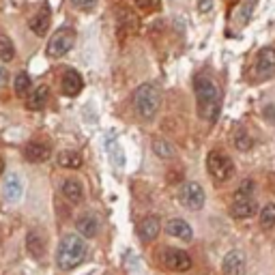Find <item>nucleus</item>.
Segmentation results:
<instances>
[{
  "mask_svg": "<svg viewBox=\"0 0 275 275\" xmlns=\"http://www.w3.org/2000/svg\"><path fill=\"white\" fill-rule=\"evenodd\" d=\"M194 91H196V101H198L200 119L215 121L222 105V91L217 86V82L211 80L209 75H198L194 82Z\"/></svg>",
  "mask_w": 275,
  "mask_h": 275,
  "instance_id": "obj_1",
  "label": "nucleus"
},
{
  "mask_svg": "<svg viewBox=\"0 0 275 275\" xmlns=\"http://www.w3.org/2000/svg\"><path fill=\"white\" fill-rule=\"evenodd\" d=\"M84 258H86V241L82 234H67L63 237L56 251V262L63 271H71L77 265H82Z\"/></svg>",
  "mask_w": 275,
  "mask_h": 275,
  "instance_id": "obj_2",
  "label": "nucleus"
},
{
  "mask_svg": "<svg viewBox=\"0 0 275 275\" xmlns=\"http://www.w3.org/2000/svg\"><path fill=\"white\" fill-rule=\"evenodd\" d=\"M133 105H136V112L142 121H153L161 108L159 86L153 82H147V84H142V86H138L136 95H133Z\"/></svg>",
  "mask_w": 275,
  "mask_h": 275,
  "instance_id": "obj_3",
  "label": "nucleus"
},
{
  "mask_svg": "<svg viewBox=\"0 0 275 275\" xmlns=\"http://www.w3.org/2000/svg\"><path fill=\"white\" fill-rule=\"evenodd\" d=\"M206 170H209V175L213 176V181L224 183L232 176L234 164L226 153H222V150H211L209 157H206Z\"/></svg>",
  "mask_w": 275,
  "mask_h": 275,
  "instance_id": "obj_4",
  "label": "nucleus"
},
{
  "mask_svg": "<svg viewBox=\"0 0 275 275\" xmlns=\"http://www.w3.org/2000/svg\"><path fill=\"white\" fill-rule=\"evenodd\" d=\"M75 46V30L74 28H58L48 43V54L52 58H60Z\"/></svg>",
  "mask_w": 275,
  "mask_h": 275,
  "instance_id": "obj_5",
  "label": "nucleus"
},
{
  "mask_svg": "<svg viewBox=\"0 0 275 275\" xmlns=\"http://www.w3.org/2000/svg\"><path fill=\"white\" fill-rule=\"evenodd\" d=\"M178 200H181V204L185 206V209L189 211H200L202 206H204V189L200 187L198 183H185L181 189H178Z\"/></svg>",
  "mask_w": 275,
  "mask_h": 275,
  "instance_id": "obj_6",
  "label": "nucleus"
},
{
  "mask_svg": "<svg viewBox=\"0 0 275 275\" xmlns=\"http://www.w3.org/2000/svg\"><path fill=\"white\" fill-rule=\"evenodd\" d=\"M275 75V48H262L254 60V80H269Z\"/></svg>",
  "mask_w": 275,
  "mask_h": 275,
  "instance_id": "obj_7",
  "label": "nucleus"
},
{
  "mask_svg": "<svg viewBox=\"0 0 275 275\" xmlns=\"http://www.w3.org/2000/svg\"><path fill=\"white\" fill-rule=\"evenodd\" d=\"M161 262H164L166 269L178 271V273L192 269V258H189V254L183 250H176V248H166L161 251Z\"/></svg>",
  "mask_w": 275,
  "mask_h": 275,
  "instance_id": "obj_8",
  "label": "nucleus"
},
{
  "mask_svg": "<svg viewBox=\"0 0 275 275\" xmlns=\"http://www.w3.org/2000/svg\"><path fill=\"white\" fill-rule=\"evenodd\" d=\"M245 269H248V260H245V254L241 250H232L224 256V275H245Z\"/></svg>",
  "mask_w": 275,
  "mask_h": 275,
  "instance_id": "obj_9",
  "label": "nucleus"
},
{
  "mask_svg": "<svg viewBox=\"0 0 275 275\" xmlns=\"http://www.w3.org/2000/svg\"><path fill=\"white\" fill-rule=\"evenodd\" d=\"M2 196H4L7 202H11V204H15V202L22 200V196H24V183H22L20 175H7L4 176Z\"/></svg>",
  "mask_w": 275,
  "mask_h": 275,
  "instance_id": "obj_10",
  "label": "nucleus"
},
{
  "mask_svg": "<svg viewBox=\"0 0 275 275\" xmlns=\"http://www.w3.org/2000/svg\"><path fill=\"white\" fill-rule=\"evenodd\" d=\"M105 153H108V159L114 170H119V172L125 170V150H123L121 142L114 136L105 138Z\"/></svg>",
  "mask_w": 275,
  "mask_h": 275,
  "instance_id": "obj_11",
  "label": "nucleus"
},
{
  "mask_svg": "<svg viewBox=\"0 0 275 275\" xmlns=\"http://www.w3.org/2000/svg\"><path fill=\"white\" fill-rule=\"evenodd\" d=\"M161 230V222L157 215H147L142 222H140L138 226V237L144 241V243H150V241L157 239V234H159Z\"/></svg>",
  "mask_w": 275,
  "mask_h": 275,
  "instance_id": "obj_12",
  "label": "nucleus"
},
{
  "mask_svg": "<svg viewBox=\"0 0 275 275\" xmlns=\"http://www.w3.org/2000/svg\"><path fill=\"white\" fill-rule=\"evenodd\" d=\"M256 213V200L254 198H234L230 206V215L234 220H248Z\"/></svg>",
  "mask_w": 275,
  "mask_h": 275,
  "instance_id": "obj_13",
  "label": "nucleus"
},
{
  "mask_svg": "<svg viewBox=\"0 0 275 275\" xmlns=\"http://www.w3.org/2000/svg\"><path fill=\"white\" fill-rule=\"evenodd\" d=\"M60 86H63V93L67 97H75V95H80L82 86H84L82 75L75 69H67L63 74V80H60Z\"/></svg>",
  "mask_w": 275,
  "mask_h": 275,
  "instance_id": "obj_14",
  "label": "nucleus"
},
{
  "mask_svg": "<svg viewBox=\"0 0 275 275\" xmlns=\"http://www.w3.org/2000/svg\"><path fill=\"white\" fill-rule=\"evenodd\" d=\"M50 18H52V13H50V7H48V4H43V7L30 18V24H28V26H30V30L35 32V35L43 37V35H48Z\"/></svg>",
  "mask_w": 275,
  "mask_h": 275,
  "instance_id": "obj_15",
  "label": "nucleus"
},
{
  "mask_svg": "<svg viewBox=\"0 0 275 275\" xmlns=\"http://www.w3.org/2000/svg\"><path fill=\"white\" fill-rule=\"evenodd\" d=\"M50 155H52V150L43 142H28L24 147V157L30 164H41V161L50 159Z\"/></svg>",
  "mask_w": 275,
  "mask_h": 275,
  "instance_id": "obj_16",
  "label": "nucleus"
},
{
  "mask_svg": "<svg viewBox=\"0 0 275 275\" xmlns=\"http://www.w3.org/2000/svg\"><path fill=\"white\" fill-rule=\"evenodd\" d=\"M166 232L170 234V237H176L181 241H192V237H194L192 226H189L185 220H181V217H175V220L168 222L166 224Z\"/></svg>",
  "mask_w": 275,
  "mask_h": 275,
  "instance_id": "obj_17",
  "label": "nucleus"
},
{
  "mask_svg": "<svg viewBox=\"0 0 275 275\" xmlns=\"http://www.w3.org/2000/svg\"><path fill=\"white\" fill-rule=\"evenodd\" d=\"M77 232H80L84 239L97 237V232H99V220H97V215H93V213H86V215H82L80 220H77Z\"/></svg>",
  "mask_w": 275,
  "mask_h": 275,
  "instance_id": "obj_18",
  "label": "nucleus"
},
{
  "mask_svg": "<svg viewBox=\"0 0 275 275\" xmlns=\"http://www.w3.org/2000/svg\"><path fill=\"white\" fill-rule=\"evenodd\" d=\"M26 248H28V251H30L32 258H37V260L43 258V254H46V241H43L39 230H30V232H28Z\"/></svg>",
  "mask_w": 275,
  "mask_h": 275,
  "instance_id": "obj_19",
  "label": "nucleus"
},
{
  "mask_svg": "<svg viewBox=\"0 0 275 275\" xmlns=\"http://www.w3.org/2000/svg\"><path fill=\"white\" fill-rule=\"evenodd\" d=\"M48 99H50V88L46 86V84H39V86H35V91L28 95V108L30 110L46 108Z\"/></svg>",
  "mask_w": 275,
  "mask_h": 275,
  "instance_id": "obj_20",
  "label": "nucleus"
},
{
  "mask_svg": "<svg viewBox=\"0 0 275 275\" xmlns=\"http://www.w3.org/2000/svg\"><path fill=\"white\" fill-rule=\"evenodd\" d=\"M63 196L69 202H74V204H77V202L82 200L84 196V189H82V183L75 181V178H67V181H63Z\"/></svg>",
  "mask_w": 275,
  "mask_h": 275,
  "instance_id": "obj_21",
  "label": "nucleus"
},
{
  "mask_svg": "<svg viewBox=\"0 0 275 275\" xmlns=\"http://www.w3.org/2000/svg\"><path fill=\"white\" fill-rule=\"evenodd\" d=\"M153 150H155L157 157H161V159H172V157L176 155L175 147H172V144L168 142V140H164V138L153 140Z\"/></svg>",
  "mask_w": 275,
  "mask_h": 275,
  "instance_id": "obj_22",
  "label": "nucleus"
},
{
  "mask_svg": "<svg viewBox=\"0 0 275 275\" xmlns=\"http://www.w3.org/2000/svg\"><path fill=\"white\" fill-rule=\"evenodd\" d=\"M58 164L63 168H69V170H75V168L82 166V155L75 153V150H63L58 155Z\"/></svg>",
  "mask_w": 275,
  "mask_h": 275,
  "instance_id": "obj_23",
  "label": "nucleus"
},
{
  "mask_svg": "<svg viewBox=\"0 0 275 275\" xmlns=\"http://www.w3.org/2000/svg\"><path fill=\"white\" fill-rule=\"evenodd\" d=\"M119 22H121L123 30H127V32H133V30H138V26H140V20H138L136 15L131 13V11H127V9H121Z\"/></svg>",
  "mask_w": 275,
  "mask_h": 275,
  "instance_id": "obj_24",
  "label": "nucleus"
},
{
  "mask_svg": "<svg viewBox=\"0 0 275 275\" xmlns=\"http://www.w3.org/2000/svg\"><path fill=\"white\" fill-rule=\"evenodd\" d=\"M15 58V48L11 43V39L7 35H0V60L2 63H11Z\"/></svg>",
  "mask_w": 275,
  "mask_h": 275,
  "instance_id": "obj_25",
  "label": "nucleus"
},
{
  "mask_svg": "<svg viewBox=\"0 0 275 275\" xmlns=\"http://www.w3.org/2000/svg\"><path fill=\"white\" fill-rule=\"evenodd\" d=\"M15 95L18 97H26L28 93H30V88H32V82H30V77H28L26 74H18L15 75Z\"/></svg>",
  "mask_w": 275,
  "mask_h": 275,
  "instance_id": "obj_26",
  "label": "nucleus"
},
{
  "mask_svg": "<svg viewBox=\"0 0 275 275\" xmlns=\"http://www.w3.org/2000/svg\"><path fill=\"white\" fill-rule=\"evenodd\" d=\"M260 224H262V228H273L275 226V204H273V202H271V204H267V206H262Z\"/></svg>",
  "mask_w": 275,
  "mask_h": 275,
  "instance_id": "obj_27",
  "label": "nucleus"
},
{
  "mask_svg": "<svg viewBox=\"0 0 275 275\" xmlns=\"http://www.w3.org/2000/svg\"><path fill=\"white\" fill-rule=\"evenodd\" d=\"M234 147H237L239 150H250L251 147H254V140L250 138V133L248 131H237V136H234Z\"/></svg>",
  "mask_w": 275,
  "mask_h": 275,
  "instance_id": "obj_28",
  "label": "nucleus"
},
{
  "mask_svg": "<svg viewBox=\"0 0 275 275\" xmlns=\"http://www.w3.org/2000/svg\"><path fill=\"white\" fill-rule=\"evenodd\" d=\"M234 198H254V181L245 178V181L239 185L237 192H234Z\"/></svg>",
  "mask_w": 275,
  "mask_h": 275,
  "instance_id": "obj_29",
  "label": "nucleus"
},
{
  "mask_svg": "<svg viewBox=\"0 0 275 275\" xmlns=\"http://www.w3.org/2000/svg\"><path fill=\"white\" fill-rule=\"evenodd\" d=\"M133 2H136L142 11H149V13L155 11V9H159V0H133Z\"/></svg>",
  "mask_w": 275,
  "mask_h": 275,
  "instance_id": "obj_30",
  "label": "nucleus"
},
{
  "mask_svg": "<svg viewBox=\"0 0 275 275\" xmlns=\"http://www.w3.org/2000/svg\"><path fill=\"white\" fill-rule=\"evenodd\" d=\"M71 2H74L77 9H82V11H91L95 4H97V0H71Z\"/></svg>",
  "mask_w": 275,
  "mask_h": 275,
  "instance_id": "obj_31",
  "label": "nucleus"
},
{
  "mask_svg": "<svg viewBox=\"0 0 275 275\" xmlns=\"http://www.w3.org/2000/svg\"><path fill=\"white\" fill-rule=\"evenodd\" d=\"M251 7H254V2H248V4H243V9L239 11V18H241V26H243L245 22L250 20L248 15H251Z\"/></svg>",
  "mask_w": 275,
  "mask_h": 275,
  "instance_id": "obj_32",
  "label": "nucleus"
},
{
  "mask_svg": "<svg viewBox=\"0 0 275 275\" xmlns=\"http://www.w3.org/2000/svg\"><path fill=\"white\" fill-rule=\"evenodd\" d=\"M213 9V0H198V11L200 13H209Z\"/></svg>",
  "mask_w": 275,
  "mask_h": 275,
  "instance_id": "obj_33",
  "label": "nucleus"
},
{
  "mask_svg": "<svg viewBox=\"0 0 275 275\" xmlns=\"http://www.w3.org/2000/svg\"><path fill=\"white\" fill-rule=\"evenodd\" d=\"M265 116L275 125V108H273V105H267V108H265Z\"/></svg>",
  "mask_w": 275,
  "mask_h": 275,
  "instance_id": "obj_34",
  "label": "nucleus"
},
{
  "mask_svg": "<svg viewBox=\"0 0 275 275\" xmlns=\"http://www.w3.org/2000/svg\"><path fill=\"white\" fill-rule=\"evenodd\" d=\"M7 80H9L7 69H4V67H0V86H4V84H7Z\"/></svg>",
  "mask_w": 275,
  "mask_h": 275,
  "instance_id": "obj_35",
  "label": "nucleus"
},
{
  "mask_svg": "<svg viewBox=\"0 0 275 275\" xmlns=\"http://www.w3.org/2000/svg\"><path fill=\"white\" fill-rule=\"evenodd\" d=\"M2 172H4V159L0 157V175H2Z\"/></svg>",
  "mask_w": 275,
  "mask_h": 275,
  "instance_id": "obj_36",
  "label": "nucleus"
},
{
  "mask_svg": "<svg viewBox=\"0 0 275 275\" xmlns=\"http://www.w3.org/2000/svg\"><path fill=\"white\" fill-rule=\"evenodd\" d=\"M11 2H13V4H18V7H22V4L26 2V0H11Z\"/></svg>",
  "mask_w": 275,
  "mask_h": 275,
  "instance_id": "obj_37",
  "label": "nucleus"
}]
</instances>
